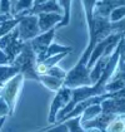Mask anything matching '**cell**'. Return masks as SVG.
Returning a JSON list of instances; mask_svg holds the SVG:
<instances>
[{
	"mask_svg": "<svg viewBox=\"0 0 125 132\" xmlns=\"http://www.w3.org/2000/svg\"><path fill=\"white\" fill-rule=\"evenodd\" d=\"M119 6H125V0H98L95 4L94 15L109 18L110 13Z\"/></svg>",
	"mask_w": 125,
	"mask_h": 132,
	"instance_id": "10",
	"label": "cell"
},
{
	"mask_svg": "<svg viewBox=\"0 0 125 132\" xmlns=\"http://www.w3.org/2000/svg\"><path fill=\"white\" fill-rule=\"evenodd\" d=\"M40 13H58L62 15V10L60 5L58 4V0H46L41 4L34 5L29 11L30 15H38Z\"/></svg>",
	"mask_w": 125,
	"mask_h": 132,
	"instance_id": "13",
	"label": "cell"
},
{
	"mask_svg": "<svg viewBox=\"0 0 125 132\" xmlns=\"http://www.w3.org/2000/svg\"><path fill=\"white\" fill-rule=\"evenodd\" d=\"M19 21H20V18H15V16H14L10 20L0 24V38L4 37V35H6L8 33H10L13 29H15V28L18 27Z\"/></svg>",
	"mask_w": 125,
	"mask_h": 132,
	"instance_id": "23",
	"label": "cell"
},
{
	"mask_svg": "<svg viewBox=\"0 0 125 132\" xmlns=\"http://www.w3.org/2000/svg\"><path fill=\"white\" fill-rule=\"evenodd\" d=\"M16 1H18V0H10L11 5H13V6H14V5H15V3H16Z\"/></svg>",
	"mask_w": 125,
	"mask_h": 132,
	"instance_id": "37",
	"label": "cell"
},
{
	"mask_svg": "<svg viewBox=\"0 0 125 132\" xmlns=\"http://www.w3.org/2000/svg\"><path fill=\"white\" fill-rule=\"evenodd\" d=\"M115 114H109V113H100L98 117H95L94 120H90V121H85L81 122V126H83L84 130H88V128H99L100 131H105L106 126L110 123V122L114 120Z\"/></svg>",
	"mask_w": 125,
	"mask_h": 132,
	"instance_id": "12",
	"label": "cell"
},
{
	"mask_svg": "<svg viewBox=\"0 0 125 132\" xmlns=\"http://www.w3.org/2000/svg\"><path fill=\"white\" fill-rule=\"evenodd\" d=\"M24 81H25V78L23 77V74L19 73L15 77H13L9 82H6L0 89V96L8 103L9 110H10V114L14 113L15 107L18 104V101L20 98Z\"/></svg>",
	"mask_w": 125,
	"mask_h": 132,
	"instance_id": "2",
	"label": "cell"
},
{
	"mask_svg": "<svg viewBox=\"0 0 125 132\" xmlns=\"http://www.w3.org/2000/svg\"><path fill=\"white\" fill-rule=\"evenodd\" d=\"M83 86H91L90 79V69H88L86 64L78 61V63L74 65L69 72H66V76L64 78L62 87L66 88H78Z\"/></svg>",
	"mask_w": 125,
	"mask_h": 132,
	"instance_id": "3",
	"label": "cell"
},
{
	"mask_svg": "<svg viewBox=\"0 0 125 132\" xmlns=\"http://www.w3.org/2000/svg\"><path fill=\"white\" fill-rule=\"evenodd\" d=\"M16 74H19V69L11 64L8 65H0V88L13 78Z\"/></svg>",
	"mask_w": 125,
	"mask_h": 132,
	"instance_id": "17",
	"label": "cell"
},
{
	"mask_svg": "<svg viewBox=\"0 0 125 132\" xmlns=\"http://www.w3.org/2000/svg\"><path fill=\"white\" fill-rule=\"evenodd\" d=\"M39 132H69V128L65 125V122H60V123H56L54 127H48Z\"/></svg>",
	"mask_w": 125,
	"mask_h": 132,
	"instance_id": "28",
	"label": "cell"
},
{
	"mask_svg": "<svg viewBox=\"0 0 125 132\" xmlns=\"http://www.w3.org/2000/svg\"><path fill=\"white\" fill-rule=\"evenodd\" d=\"M125 18V6H119L110 13L109 15V20L111 23H115V21H119L121 19Z\"/></svg>",
	"mask_w": 125,
	"mask_h": 132,
	"instance_id": "26",
	"label": "cell"
},
{
	"mask_svg": "<svg viewBox=\"0 0 125 132\" xmlns=\"http://www.w3.org/2000/svg\"><path fill=\"white\" fill-rule=\"evenodd\" d=\"M100 113H101V107H100V104L89 106V107H86V108L83 111V113H81V122L94 120V118L98 117Z\"/></svg>",
	"mask_w": 125,
	"mask_h": 132,
	"instance_id": "21",
	"label": "cell"
},
{
	"mask_svg": "<svg viewBox=\"0 0 125 132\" xmlns=\"http://www.w3.org/2000/svg\"><path fill=\"white\" fill-rule=\"evenodd\" d=\"M10 116V110H9V106L6 101L0 96V117H8Z\"/></svg>",
	"mask_w": 125,
	"mask_h": 132,
	"instance_id": "31",
	"label": "cell"
},
{
	"mask_svg": "<svg viewBox=\"0 0 125 132\" xmlns=\"http://www.w3.org/2000/svg\"><path fill=\"white\" fill-rule=\"evenodd\" d=\"M96 1L98 0H81L84 11H85V19H86V24H88V30H90L93 28L94 9H95Z\"/></svg>",
	"mask_w": 125,
	"mask_h": 132,
	"instance_id": "19",
	"label": "cell"
},
{
	"mask_svg": "<svg viewBox=\"0 0 125 132\" xmlns=\"http://www.w3.org/2000/svg\"><path fill=\"white\" fill-rule=\"evenodd\" d=\"M85 132H103V131H100L99 128H88V130H85Z\"/></svg>",
	"mask_w": 125,
	"mask_h": 132,
	"instance_id": "34",
	"label": "cell"
},
{
	"mask_svg": "<svg viewBox=\"0 0 125 132\" xmlns=\"http://www.w3.org/2000/svg\"><path fill=\"white\" fill-rule=\"evenodd\" d=\"M125 88V62H118V65L115 68L113 76L105 84V92L111 93L118 92Z\"/></svg>",
	"mask_w": 125,
	"mask_h": 132,
	"instance_id": "8",
	"label": "cell"
},
{
	"mask_svg": "<svg viewBox=\"0 0 125 132\" xmlns=\"http://www.w3.org/2000/svg\"><path fill=\"white\" fill-rule=\"evenodd\" d=\"M69 54V52H64V53H59V54H56V55H53V57H50V58H48V59H45V61L40 62V63H43V65L49 71L51 67H54V65H58V63L61 61V59H64L66 55Z\"/></svg>",
	"mask_w": 125,
	"mask_h": 132,
	"instance_id": "25",
	"label": "cell"
},
{
	"mask_svg": "<svg viewBox=\"0 0 125 132\" xmlns=\"http://www.w3.org/2000/svg\"><path fill=\"white\" fill-rule=\"evenodd\" d=\"M70 100H71V89L70 88L61 87L59 91H56V94H55V97H54V100L51 102L50 111H49V114H48V122L50 125H54L56 122L58 113L70 102Z\"/></svg>",
	"mask_w": 125,
	"mask_h": 132,
	"instance_id": "7",
	"label": "cell"
},
{
	"mask_svg": "<svg viewBox=\"0 0 125 132\" xmlns=\"http://www.w3.org/2000/svg\"><path fill=\"white\" fill-rule=\"evenodd\" d=\"M104 132H125V117L124 116H116L106 126Z\"/></svg>",
	"mask_w": 125,
	"mask_h": 132,
	"instance_id": "20",
	"label": "cell"
},
{
	"mask_svg": "<svg viewBox=\"0 0 125 132\" xmlns=\"http://www.w3.org/2000/svg\"><path fill=\"white\" fill-rule=\"evenodd\" d=\"M100 107L103 113L125 116V88L114 92L113 97L106 98L100 103Z\"/></svg>",
	"mask_w": 125,
	"mask_h": 132,
	"instance_id": "5",
	"label": "cell"
},
{
	"mask_svg": "<svg viewBox=\"0 0 125 132\" xmlns=\"http://www.w3.org/2000/svg\"><path fill=\"white\" fill-rule=\"evenodd\" d=\"M39 82H40L41 84H44L48 89L56 92L62 87L64 79H59V78L51 77V76H49V74H44V76H40V77H39Z\"/></svg>",
	"mask_w": 125,
	"mask_h": 132,
	"instance_id": "16",
	"label": "cell"
},
{
	"mask_svg": "<svg viewBox=\"0 0 125 132\" xmlns=\"http://www.w3.org/2000/svg\"><path fill=\"white\" fill-rule=\"evenodd\" d=\"M13 5L10 0H0V14H13Z\"/></svg>",
	"mask_w": 125,
	"mask_h": 132,
	"instance_id": "29",
	"label": "cell"
},
{
	"mask_svg": "<svg viewBox=\"0 0 125 132\" xmlns=\"http://www.w3.org/2000/svg\"><path fill=\"white\" fill-rule=\"evenodd\" d=\"M36 16L40 33H45L48 30H51L53 28H56V25L62 20V15L58 13H40Z\"/></svg>",
	"mask_w": 125,
	"mask_h": 132,
	"instance_id": "11",
	"label": "cell"
},
{
	"mask_svg": "<svg viewBox=\"0 0 125 132\" xmlns=\"http://www.w3.org/2000/svg\"><path fill=\"white\" fill-rule=\"evenodd\" d=\"M46 74H49V76H51V77H56V78H59V79H64L65 78V76H66V72L62 69L61 67H58V65H54L51 67Z\"/></svg>",
	"mask_w": 125,
	"mask_h": 132,
	"instance_id": "27",
	"label": "cell"
},
{
	"mask_svg": "<svg viewBox=\"0 0 125 132\" xmlns=\"http://www.w3.org/2000/svg\"><path fill=\"white\" fill-rule=\"evenodd\" d=\"M111 29H113V33H121V34H125V18L119 21L111 23Z\"/></svg>",
	"mask_w": 125,
	"mask_h": 132,
	"instance_id": "30",
	"label": "cell"
},
{
	"mask_svg": "<svg viewBox=\"0 0 125 132\" xmlns=\"http://www.w3.org/2000/svg\"><path fill=\"white\" fill-rule=\"evenodd\" d=\"M34 1L35 0H18L15 3V5L13 6V15L15 16L20 11H24V10H30L31 8L34 6Z\"/></svg>",
	"mask_w": 125,
	"mask_h": 132,
	"instance_id": "24",
	"label": "cell"
},
{
	"mask_svg": "<svg viewBox=\"0 0 125 132\" xmlns=\"http://www.w3.org/2000/svg\"><path fill=\"white\" fill-rule=\"evenodd\" d=\"M35 64H36V54L31 49L30 42H25L23 51L13 61L11 65L16 67L24 78L39 82V76L35 72Z\"/></svg>",
	"mask_w": 125,
	"mask_h": 132,
	"instance_id": "1",
	"label": "cell"
},
{
	"mask_svg": "<svg viewBox=\"0 0 125 132\" xmlns=\"http://www.w3.org/2000/svg\"><path fill=\"white\" fill-rule=\"evenodd\" d=\"M5 120H6V117H0V130H1V127H3V125H4Z\"/></svg>",
	"mask_w": 125,
	"mask_h": 132,
	"instance_id": "35",
	"label": "cell"
},
{
	"mask_svg": "<svg viewBox=\"0 0 125 132\" xmlns=\"http://www.w3.org/2000/svg\"><path fill=\"white\" fill-rule=\"evenodd\" d=\"M44 1H46V0H35V1H34V5H38V4H41V3H44Z\"/></svg>",
	"mask_w": 125,
	"mask_h": 132,
	"instance_id": "36",
	"label": "cell"
},
{
	"mask_svg": "<svg viewBox=\"0 0 125 132\" xmlns=\"http://www.w3.org/2000/svg\"><path fill=\"white\" fill-rule=\"evenodd\" d=\"M0 89H1V88H0Z\"/></svg>",
	"mask_w": 125,
	"mask_h": 132,
	"instance_id": "38",
	"label": "cell"
},
{
	"mask_svg": "<svg viewBox=\"0 0 125 132\" xmlns=\"http://www.w3.org/2000/svg\"><path fill=\"white\" fill-rule=\"evenodd\" d=\"M55 30L56 28H53L51 30H48L45 33H40L38 37H35L34 39L30 40L31 49L34 51V53L36 55L41 54L49 48V45L54 40V35H55Z\"/></svg>",
	"mask_w": 125,
	"mask_h": 132,
	"instance_id": "9",
	"label": "cell"
},
{
	"mask_svg": "<svg viewBox=\"0 0 125 132\" xmlns=\"http://www.w3.org/2000/svg\"><path fill=\"white\" fill-rule=\"evenodd\" d=\"M18 30H19V38L21 42H30L35 37H38L40 34L38 16L30 14L23 16L18 24Z\"/></svg>",
	"mask_w": 125,
	"mask_h": 132,
	"instance_id": "6",
	"label": "cell"
},
{
	"mask_svg": "<svg viewBox=\"0 0 125 132\" xmlns=\"http://www.w3.org/2000/svg\"><path fill=\"white\" fill-rule=\"evenodd\" d=\"M14 18V15L13 14H0V24H3V23H5V21L10 20Z\"/></svg>",
	"mask_w": 125,
	"mask_h": 132,
	"instance_id": "33",
	"label": "cell"
},
{
	"mask_svg": "<svg viewBox=\"0 0 125 132\" xmlns=\"http://www.w3.org/2000/svg\"><path fill=\"white\" fill-rule=\"evenodd\" d=\"M24 43L25 42H21L19 38V30L16 27L10 33L0 38V49L5 52V54L10 59V63H13V61L18 57V54L23 51Z\"/></svg>",
	"mask_w": 125,
	"mask_h": 132,
	"instance_id": "4",
	"label": "cell"
},
{
	"mask_svg": "<svg viewBox=\"0 0 125 132\" xmlns=\"http://www.w3.org/2000/svg\"><path fill=\"white\" fill-rule=\"evenodd\" d=\"M64 52L71 53V52H73V48H71V47H64V45H59V44L51 43V44L49 45V48L44 52V53L36 55V62H43V61H45V59H48V58H50V57H53V55H56V54L64 53Z\"/></svg>",
	"mask_w": 125,
	"mask_h": 132,
	"instance_id": "15",
	"label": "cell"
},
{
	"mask_svg": "<svg viewBox=\"0 0 125 132\" xmlns=\"http://www.w3.org/2000/svg\"><path fill=\"white\" fill-rule=\"evenodd\" d=\"M65 125L68 126L69 132H85V130L81 126V116H78V117H73V118H68L65 120Z\"/></svg>",
	"mask_w": 125,
	"mask_h": 132,
	"instance_id": "22",
	"label": "cell"
},
{
	"mask_svg": "<svg viewBox=\"0 0 125 132\" xmlns=\"http://www.w3.org/2000/svg\"><path fill=\"white\" fill-rule=\"evenodd\" d=\"M8 64H11L9 57L5 54V52L0 49V65H8Z\"/></svg>",
	"mask_w": 125,
	"mask_h": 132,
	"instance_id": "32",
	"label": "cell"
},
{
	"mask_svg": "<svg viewBox=\"0 0 125 132\" xmlns=\"http://www.w3.org/2000/svg\"><path fill=\"white\" fill-rule=\"evenodd\" d=\"M111 57V55H110ZM110 57H106V55H101L98 61L95 62V64L93 65V68L90 69V79H91V84L96 83L99 81V78L101 77L103 72H104L105 67L108 64V62L110 59Z\"/></svg>",
	"mask_w": 125,
	"mask_h": 132,
	"instance_id": "14",
	"label": "cell"
},
{
	"mask_svg": "<svg viewBox=\"0 0 125 132\" xmlns=\"http://www.w3.org/2000/svg\"><path fill=\"white\" fill-rule=\"evenodd\" d=\"M71 3L73 0H58V4L60 5L62 10V20L56 25V29L60 27H66L70 21V13H71Z\"/></svg>",
	"mask_w": 125,
	"mask_h": 132,
	"instance_id": "18",
	"label": "cell"
}]
</instances>
